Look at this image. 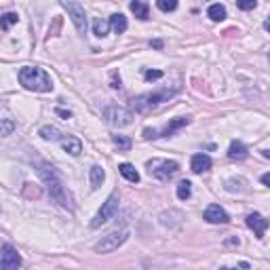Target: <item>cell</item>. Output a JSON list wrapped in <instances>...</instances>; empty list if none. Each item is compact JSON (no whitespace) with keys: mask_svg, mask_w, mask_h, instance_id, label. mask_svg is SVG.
Wrapping results in <instances>:
<instances>
[{"mask_svg":"<svg viewBox=\"0 0 270 270\" xmlns=\"http://www.w3.org/2000/svg\"><path fill=\"white\" fill-rule=\"evenodd\" d=\"M19 82L24 84L27 91H38V93H51L53 82L49 74L42 68L36 66H26L19 70Z\"/></svg>","mask_w":270,"mask_h":270,"instance_id":"2","label":"cell"},{"mask_svg":"<svg viewBox=\"0 0 270 270\" xmlns=\"http://www.w3.org/2000/svg\"><path fill=\"white\" fill-rule=\"evenodd\" d=\"M203 217H205V222H209V224H228L230 222V216L219 207V205H209V207L205 209Z\"/></svg>","mask_w":270,"mask_h":270,"instance_id":"11","label":"cell"},{"mask_svg":"<svg viewBox=\"0 0 270 270\" xmlns=\"http://www.w3.org/2000/svg\"><path fill=\"white\" fill-rule=\"evenodd\" d=\"M57 114H59V116H63V118L68 120L70 116H72V112H70V110H63V108H57Z\"/></svg>","mask_w":270,"mask_h":270,"instance_id":"31","label":"cell"},{"mask_svg":"<svg viewBox=\"0 0 270 270\" xmlns=\"http://www.w3.org/2000/svg\"><path fill=\"white\" fill-rule=\"evenodd\" d=\"M190 169H192L194 173H205V171H209L211 169V159L207 154H203V152H198L192 156V161H190Z\"/></svg>","mask_w":270,"mask_h":270,"instance_id":"12","label":"cell"},{"mask_svg":"<svg viewBox=\"0 0 270 270\" xmlns=\"http://www.w3.org/2000/svg\"><path fill=\"white\" fill-rule=\"evenodd\" d=\"M144 137H146V139H154V137H159V131H154V129H146V131H144Z\"/></svg>","mask_w":270,"mask_h":270,"instance_id":"30","label":"cell"},{"mask_svg":"<svg viewBox=\"0 0 270 270\" xmlns=\"http://www.w3.org/2000/svg\"><path fill=\"white\" fill-rule=\"evenodd\" d=\"M127 237H129V232H127L125 228H120V230H112V232H108V234H106V237L95 245V251H97V253H110V251H116L118 247L127 241Z\"/></svg>","mask_w":270,"mask_h":270,"instance_id":"7","label":"cell"},{"mask_svg":"<svg viewBox=\"0 0 270 270\" xmlns=\"http://www.w3.org/2000/svg\"><path fill=\"white\" fill-rule=\"evenodd\" d=\"M40 137L42 139H49V141H57V139H61L63 135H61V131L57 129V127H53V125H45V127H40Z\"/></svg>","mask_w":270,"mask_h":270,"instance_id":"19","label":"cell"},{"mask_svg":"<svg viewBox=\"0 0 270 270\" xmlns=\"http://www.w3.org/2000/svg\"><path fill=\"white\" fill-rule=\"evenodd\" d=\"M177 169H180V165L175 161H167V159H152L148 162V173L161 182H167L169 177H173L177 173Z\"/></svg>","mask_w":270,"mask_h":270,"instance_id":"5","label":"cell"},{"mask_svg":"<svg viewBox=\"0 0 270 270\" xmlns=\"http://www.w3.org/2000/svg\"><path fill=\"white\" fill-rule=\"evenodd\" d=\"M89 180H91V188L97 190L104 184V180H106V171L99 165H93V167H91V171H89Z\"/></svg>","mask_w":270,"mask_h":270,"instance_id":"18","label":"cell"},{"mask_svg":"<svg viewBox=\"0 0 270 270\" xmlns=\"http://www.w3.org/2000/svg\"><path fill=\"white\" fill-rule=\"evenodd\" d=\"M38 175L42 177V182L47 184V190H49V196L53 198L55 203L59 205V207L72 211L74 209V201H72V194H70V190L63 186L61 177L55 173V169L51 165H47V162H38Z\"/></svg>","mask_w":270,"mask_h":270,"instance_id":"1","label":"cell"},{"mask_svg":"<svg viewBox=\"0 0 270 270\" xmlns=\"http://www.w3.org/2000/svg\"><path fill=\"white\" fill-rule=\"evenodd\" d=\"M118 211V194L112 192L108 196V201L102 205V209L97 211V216L93 217V222H91V228H102L106 222H110L112 217H114V213Z\"/></svg>","mask_w":270,"mask_h":270,"instance_id":"8","label":"cell"},{"mask_svg":"<svg viewBox=\"0 0 270 270\" xmlns=\"http://www.w3.org/2000/svg\"><path fill=\"white\" fill-rule=\"evenodd\" d=\"M102 114H104V118L108 120L112 127H118V129H120V127H127V125L133 123V112L127 110L125 106H118V104L106 106V108L102 110Z\"/></svg>","mask_w":270,"mask_h":270,"instance_id":"4","label":"cell"},{"mask_svg":"<svg viewBox=\"0 0 270 270\" xmlns=\"http://www.w3.org/2000/svg\"><path fill=\"white\" fill-rule=\"evenodd\" d=\"M175 93H177V87H173V89H162V91H154V93L137 95V97H133L131 102H133V108L137 110V112H148V110L156 108V106L162 104V102H169V99H171Z\"/></svg>","mask_w":270,"mask_h":270,"instance_id":"3","label":"cell"},{"mask_svg":"<svg viewBox=\"0 0 270 270\" xmlns=\"http://www.w3.org/2000/svg\"><path fill=\"white\" fill-rule=\"evenodd\" d=\"M152 47H156V49H161V47H162V42H161V40H154V42H152Z\"/></svg>","mask_w":270,"mask_h":270,"instance_id":"34","label":"cell"},{"mask_svg":"<svg viewBox=\"0 0 270 270\" xmlns=\"http://www.w3.org/2000/svg\"><path fill=\"white\" fill-rule=\"evenodd\" d=\"M59 141H61L63 150H66L68 154L78 156V154L82 152V144H81V139H78V137H74V135H63V137H61Z\"/></svg>","mask_w":270,"mask_h":270,"instance_id":"13","label":"cell"},{"mask_svg":"<svg viewBox=\"0 0 270 270\" xmlns=\"http://www.w3.org/2000/svg\"><path fill=\"white\" fill-rule=\"evenodd\" d=\"M190 194H192V184L188 180H182L177 184V198H180V201H186V198H190Z\"/></svg>","mask_w":270,"mask_h":270,"instance_id":"23","label":"cell"},{"mask_svg":"<svg viewBox=\"0 0 270 270\" xmlns=\"http://www.w3.org/2000/svg\"><path fill=\"white\" fill-rule=\"evenodd\" d=\"M156 6H159L162 13H171L177 9V0H156Z\"/></svg>","mask_w":270,"mask_h":270,"instance_id":"25","label":"cell"},{"mask_svg":"<svg viewBox=\"0 0 270 270\" xmlns=\"http://www.w3.org/2000/svg\"><path fill=\"white\" fill-rule=\"evenodd\" d=\"M186 125H190V116H180V118H173L171 123H169L165 129L161 131V135L159 137H169V135H173L175 131H180L182 127H186Z\"/></svg>","mask_w":270,"mask_h":270,"instance_id":"15","label":"cell"},{"mask_svg":"<svg viewBox=\"0 0 270 270\" xmlns=\"http://www.w3.org/2000/svg\"><path fill=\"white\" fill-rule=\"evenodd\" d=\"M144 76H146V81H156V78L162 76V72H161V70H148Z\"/></svg>","mask_w":270,"mask_h":270,"instance_id":"29","label":"cell"},{"mask_svg":"<svg viewBox=\"0 0 270 270\" xmlns=\"http://www.w3.org/2000/svg\"><path fill=\"white\" fill-rule=\"evenodd\" d=\"M249 156V150L243 141H232L230 148H228V159L230 161H245Z\"/></svg>","mask_w":270,"mask_h":270,"instance_id":"14","label":"cell"},{"mask_svg":"<svg viewBox=\"0 0 270 270\" xmlns=\"http://www.w3.org/2000/svg\"><path fill=\"white\" fill-rule=\"evenodd\" d=\"M268 61H270V55H268Z\"/></svg>","mask_w":270,"mask_h":270,"instance_id":"35","label":"cell"},{"mask_svg":"<svg viewBox=\"0 0 270 270\" xmlns=\"http://www.w3.org/2000/svg\"><path fill=\"white\" fill-rule=\"evenodd\" d=\"M110 27L114 30V34H123L127 30V17L123 13H114V15L110 17Z\"/></svg>","mask_w":270,"mask_h":270,"instance_id":"20","label":"cell"},{"mask_svg":"<svg viewBox=\"0 0 270 270\" xmlns=\"http://www.w3.org/2000/svg\"><path fill=\"white\" fill-rule=\"evenodd\" d=\"M13 129H15V123H13L11 118H2V135L6 137V135H11Z\"/></svg>","mask_w":270,"mask_h":270,"instance_id":"28","label":"cell"},{"mask_svg":"<svg viewBox=\"0 0 270 270\" xmlns=\"http://www.w3.org/2000/svg\"><path fill=\"white\" fill-rule=\"evenodd\" d=\"M118 171H120V175H123L125 180H129V182H133V184L139 182V173H137V169H135L131 162H120V165H118Z\"/></svg>","mask_w":270,"mask_h":270,"instance_id":"17","label":"cell"},{"mask_svg":"<svg viewBox=\"0 0 270 270\" xmlns=\"http://www.w3.org/2000/svg\"><path fill=\"white\" fill-rule=\"evenodd\" d=\"M129 9L133 11V15L137 19H141V21H146L148 17H150V9H148V2H144V0H131Z\"/></svg>","mask_w":270,"mask_h":270,"instance_id":"16","label":"cell"},{"mask_svg":"<svg viewBox=\"0 0 270 270\" xmlns=\"http://www.w3.org/2000/svg\"><path fill=\"white\" fill-rule=\"evenodd\" d=\"M262 184L270 188V173H264V175H262Z\"/></svg>","mask_w":270,"mask_h":270,"instance_id":"32","label":"cell"},{"mask_svg":"<svg viewBox=\"0 0 270 270\" xmlns=\"http://www.w3.org/2000/svg\"><path fill=\"white\" fill-rule=\"evenodd\" d=\"M19 21V15L17 13H4L2 17H0V26H2V30H9L11 26H15Z\"/></svg>","mask_w":270,"mask_h":270,"instance_id":"24","label":"cell"},{"mask_svg":"<svg viewBox=\"0 0 270 270\" xmlns=\"http://www.w3.org/2000/svg\"><path fill=\"white\" fill-rule=\"evenodd\" d=\"M112 141L118 146V150H129L131 148V139L125 137V135H112Z\"/></svg>","mask_w":270,"mask_h":270,"instance_id":"26","label":"cell"},{"mask_svg":"<svg viewBox=\"0 0 270 270\" xmlns=\"http://www.w3.org/2000/svg\"><path fill=\"white\" fill-rule=\"evenodd\" d=\"M247 226L253 230V234L258 239H264V234H266V230H268V226H270V222L264 217V216H260V213H249L247 216Z\"/></svg>","mask_w":270,"mask_h":270,"instance_id":"10","label":"cell"},{"mask_svg":"<svg viewBox=\"0 0 270 270\" xmlns=\"http://www.w3.org/2000/svg\"><path fill=\"white\" fill-rule=\"evenodd\" d=\"M255 4H258V0H237V6L243 11H251L255 9Z\"/></svg>","mask_w":270,"mask_h":270,"instance_id":"27","label":"cell"},{"mask_svg":"<svg viewBox=\"0 0 270 270\" xmlns=\"http://www.w3.org/2000/svg\"><path fill=\"white\" fill-rule=\"evenodd\" d=\"M264 30H266V32H270V17L264 21Z\"/></svg>","mask_w":270,"mask_h":270,"instance_id":"33","label":"cell"},{"mask_svg":"<svg viewBox=\"0 0 270 270\" xmlns=\"http://www.w3.org/2000/svg\"><path fill=\"white\" fill-rule=\"evenodd\" d=\"M61 6L68 11V17L72 19V24L76 27L78 34H84L87 32V13H84V9L81 4L76 2V0H59Z\"/></svg>","mask_w":270,"mask_h":270,"instance_id":"6","label":"cell"},{"mask_svg":"<svg viewBox=\"0 0 270 270\" xmlns=\"http://www.w3.org/2000/svg\"><path fill=\"white\" fill-rule=\"evenodd\" d=\"M108 27H110V21H104V19H99V17L93 19V34H95L97 38H104L106 34H108Z\"/></svg>","mask_w":270,"mask_h":270,"instance_id":"22","label":"cell"},{"mask_svg":"<svg viewBox=\"0 0 270 270\" xmlns=\"http://www.w3.org/2000/svg\"><path fill=\"white\" fill-rule=\"evenodd\" d=\"M207 15L213 19V21H224L226 19V6L224 4H211L209 6V11H207Z\"/></svg>","mask_w":270,"mask_h":270,"instance_id":"21","label":"cell"},{"mask_svg":"<svg viewBox=\"0 0 270 270\" xmlns=\"http://www.w3.org/2000/svg\"><path fill=\"white\" fill-rule=\"evenodd\" d=\"M21 266V255L17 249H13L9 243L2 245V253H0V268L2 270H17Z\"/></svg>","mask_w":270,"mask_h":270,"instance_id":"9","label":"cell"}]
</instances>
